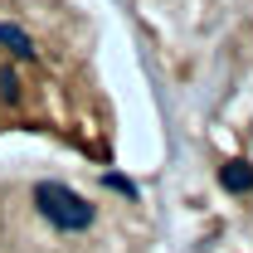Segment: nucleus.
<instances>
[{
  "mask_svg": "<svg viewBox=\"0 0 253 253\" xmlns=\"http://www.w3.org/2000/svg\"><path fill=\"white\" fill-rule=\"evenodd\" d=\"M30 200H34V214L44 224H54L59 234H83V229H93V219H97L93 205H88L78 190L59 185V180H39Z\"/></svg>",
  "mask_w": 253,
  "mask_h": 253,
  "instance_id": "f257e3e1",
  "label": "nucleus"
},
{
  "mask_svg": "<svg viewBox=\"0 0 253 253\" xmlns=\"http://www.w3.org/2000/svg\"><path fill=\"white\" fill-rule=\"evenodd\" d=\"M0 49L10 54V59H20V63H34V39H30V30H20L15 20H0Z\"/></svg>",
  "mask_w": 253,
  "mask_h": 253,
  "instance_id": "f03ea898",
  "label": "nucleus"
},
{
  "mask_svg": "<svg viewBox=\"0 0 253 253\" xmlns=\"http://www.w3.org/2000/svg\"><path fill=\"white\" fill-rule=\"evenodd\" d=\"M219 180H224V190H234V195H244V190L253 185V170H249V166H239V161H234V166H224V170H219Z\"/></svg>",
  "mask_w": 253,
  "mask_h": 253,
  "instance_id": "7ed1b4c3",
  "label": "nucleus"
}]
</instances>
